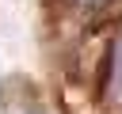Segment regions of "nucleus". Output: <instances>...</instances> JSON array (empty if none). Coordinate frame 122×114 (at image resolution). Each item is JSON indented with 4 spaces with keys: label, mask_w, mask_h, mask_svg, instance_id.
Wrapping results in <instances>:
<instances>
[{
    "label": "nucleus",
    "mask_w": 122,
    "mask_h": 114,
    "mask_svg": "<svg viewBox=\"0 0 122 114\" xmlns=\"http://www.w3.org/2000/svg\"><path fill=\"white\" fill-rule=\"evenodd\" d=\"M111 84H114V95L122 99V42L114 46V76H111Z\"/></svg>",
    "instance_id": "nucleus-1"
}]
</instances>
